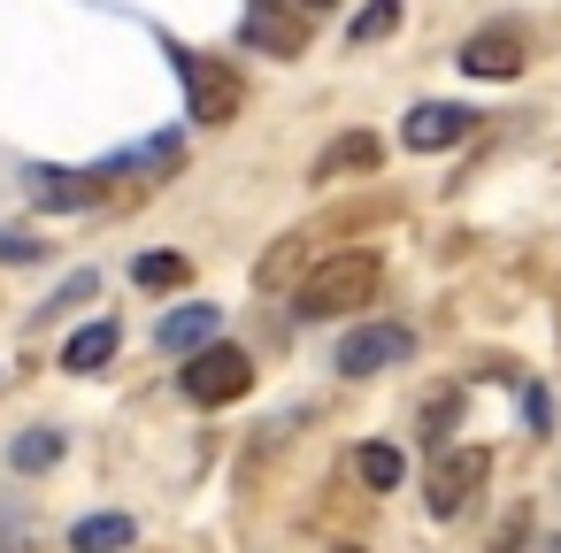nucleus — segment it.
Returning a JSON list of instances; mask_svg holds the SVG:
<instances>
[{
  "label": "nucleus",
  "instance_id": "obj_13",
  "mask_svg": "<svg viewBox=\"0 0 561 553\" xmlns=\"http://www.w3.org/2000/svg\"><path fill=\"white\" fill-rule=\"evenodd\" d=\"M131 538H139L131 515H85V522L70 530V553H124Z\"/></svg>",
  "mask_w": 561,
  "mask_h": 553
},
{
  "label": "nucleus",
  "instance_id": "obj_12",
  "mask_svg": "<svg viewBox=\"0 0 561 553\" xmlns=\"http://www.w3.org/2000/svg\"><path fill=\"white\" fill-rule=\"evenodd\" d=\"M216 323H224L216 308H170L154 338H162V354H193V346H208V338H216Z\"/></svg>",
  "mask_w": 561,
  "mask_h": 553
},
{
  "label": "nucleus",
  "instance_id": "obj_2",
  "mask_svg": "<svg viewBox=\"0 0 561 553\" xmlns=\"http://www.w3.org/2000/svg\"><path fill=\"white\" fill-rule=\"evenodd\" d=\"M170 62H178V78H185V108H193V124H231L239 116V70H224V62H208V55H185V47H170Z\"/></svg>",
  "mask_w": 561,
  "mask_h": 553
},
{
  "label": "nucleus",
  "instance_id": "obj_20",
  "mask_svg": "<svg viewBox=\"0 0 561 553\" xmlns=\"http://www.w3.org/2000/svg\"><path fill=\"white\" fill-rule=\"evenodd\" d=\"M331 553H362V545H331Z\"/></svg>",
  "mask_w": 561,
  "mask_h": 553
},
{
  "label": "nucleus",
  "instance_id": "obj_14",
  "mask_svg": "<svg viewBox=\"0 0 561 553\" xmlns=\"http://www.w3.org/2000/svg\"><path fill=\"white\" fill-rule=\"evenodd\" d=\"M354 476H362L369 492H392V484L408 476V461H400V446H385V438H369V446L354 453Z\"/></svg>",
  "mask_w": 561,
  "mask_h": 553
},
{
  "label": "nucleus",
  "instance_id": "obj_15",
  "mask_svg": "<svg viewBox=\"0 0 561 553\" xmlns=\"http://www.w3.org/2000/svg\"><path fill=\"white\" fill-rule=\"evenodd\" d=\"M131 277H139L147 292H170V285H185V277H193V262H185V254H139V262H131Z\"/></svg>",
  "mask_w": 561,
  "mask_h": 553
},
{
  "label": "nucleus",
  "instance_id": "obj_18",
  "mask_svg": "<svg viewBox=\"0 0 561 553\" xmlns=\"http://www.w3.org/2000/svg\"><path fill=\"white\" fill-rule=\"evenodd\" d=\"M0 262H39V239H24V231H0Z\"/></svg>",
  "mask_w": 561,
  "mask_h": 553
},
{
  "label": "nucleus",
  "instance_id": "obj_11",
  "mask_svg": "<svg viewBox=\"0 0 561 553\" xmlns=\"http://www.w3.org/2000/svg\"><path fill=\"white\" fill-rule=\"evenodd\" d=\"M116 346H124V331H116V323H85V331H70V346H62V369L93 377V369H108V361H116Z\"/></svg>",
  "mask_w": 561,
  "mask_h": 553
},
{
  "label": "nucleus",
  "instance_id": "obj_8",
  "mask_svg": "<svg viewBox=\"0 0 561 553\" xmlns=\"http://www.w3.org/2000/svg\"><path fill=\"white\" fill-rule=\"evenodd\" d=\"M24 185H32L39 208H93L108 177H101V170H32Z\"/></svg>",
  "mask_w": 561,
  "mask_h": 553
},
{
  "label": "nucleus",
  "instance_id": "obj_7",
  "mask_svg": "<svg viewBox=\"0 0 561 553\" xmlns=\"http://www.w3.org/2000/svg\"><path fill=\"white\" fill-rule=\"evenodd\" d=\"M469 124H477L469 108H454V101H423V108H408V124H400V139H408L415 154H438V147H454V139H461Z\"/></svg>",
  "mask_w": 561,
  "mask_h": 553
},
{
  "label": "nucleus",
  "instance_id": "obj_19",
  "mask_svg": "<svg viewBox=\"0 0 561 553\" xmlns=\"http://www.w3.org/2000/svg\"><path fill=\"white\" fill-rule=\"evenodd\" d=\"M293 9H331V0H293Z\"/></svg>",
  "mask_w": 561,
  "mask_h": 553
},
{
  "label": "nucleus",
  "instance_id": "obj_17",
  "mask_svg": "<svg viewBox=\"0 0 561 553\" xmlns=\"http://www.w3.org/2000/svg\"><path fill=\"white\" fill-rule=\"evenodd\" d=\"M385 32H400V0H369V9L346 24V39H354V47H369V39H385Z\"/></svg>",
  "mask_w": 561,
  "mask_h": 553
},
{
  "label": "nucleus",
  "instance_id": "obj_5",
  "mask_svg": "<svg viewBox=\"0 0 561 553\" xmlns=\"http://www.w3.org/2000/svg\"><path fill=\"white\" fill-rule=\"evenodd\" d=\"M484 469H492V461H484L477 446L446 453V461L431 469V515H446V522H454V515H469V507H477V484H484Z\"/></svg>",
  "mask_w": 561,
  "mask_h": 553
},
{
  "label": "nucleus",
  "instance_id": "obj_3",
  "mask_svg": "<svg viewBox=\"0 0 561 553\" xmlns=\"http://www.w3.org/2000/svg\"><path fill=\"white\" fill-rule=\"evenodd\" d=\"M178 384H185V400H201V407H231V400L254 384V361H247L239 346H216V338H208V346H193V361H185Z\"/></svg>",
  "mask_w": 561,
  "mask_h": 553
},
{
  "label": "nucleus",
  "instance_id": "obj_16",
  "mask_svg": "<svg viewBox=\"0 0 561 553\" xmlns=\"http://www.w3.org/2000/svg\"><path fill=\"white\" fill-rule=\"evenodd\" d=\"M9 461H16L24 476H32V469H55V461H62V430H24V438L9 446Z\"/></svg>",
  "mask_w": 561,
  "mask_h": 553
},
{
  "label": "nucleus",
  "instance_id": "obj_6",
  "mask_svg": "<svg viewBox=\"0 0 561 553\" xmlns=\"http://www.w3.org/2000/svg\"><path fill=\"white\" fill-rule=\"evenodd\" d=\"M461 70H469V78H515V70H523V39H515V24H484V32H469V39H461Z\"/></svg>",
  "mask_w": 561,
  "mask_h": 553
},
{
  "label": "nucleus",
  "instance_id": "obj_9",
  "mask_svg": "<svg viewBox=\"0 0 561 553\" xmlns=\"http://www.w3.org/2000/svg\"><path fill=\"white\" fill-rule=\"evenodd\" d=\"M239 39L262 47V55H300V47H308V24H300V16H277L270 0H254L247 24H239Z\"/></svg>",
  "mask_w": 561,
  "mask_h": 553
},
{
  "label": "nucleus",
  "instance_id": "obj_10",
  "mask_svg": "<svg viewBox=\"0 0 561 553\" xmlns=\"http://www.w3.org/2000/svg\"><path fill=\"white\" fill-rule=\"evenodd\" d=\"M377 131H346V139H331L323 147V162H316V185H331V177H354V170H377Z\"/></svg>",
  "mask_w": 561,
  "mask_h": 553
},
{
  "label": "nucleus",
  "instance_id": "obj_4",
  "mask_svg": "<svg viewBox=\"0 0 561 553\" xmlns=\"http://www.w3.org/2000/svg\"><path fill=\"white\" fill-rule=\"evenodd\" d=\"M408 354H415V338L400 323H362V331L339 338V377H377V369H392Z\"/></svg>",
  "mask_w": 561,
  "mask_h": 553
},
{
  "label": "nucleus",
  "instance_id": "obj_1",
  "mask_svg": "<svg viewBox=\"0 0 561 553\" xmlns=\"http://www.w3.org/2000/svg\"><path fill=\"white\" fill-rule=\"evenodd\" d=\"M377 285H385V262H377V254H362V246H346V254H331V262H316V269L300 277L293 308H300L308 323H331V315L369 308V300H377Z\"/></svg>",
  "mask_w": 561,
  "mask_h": 553
}]
</instances>
